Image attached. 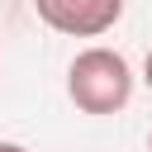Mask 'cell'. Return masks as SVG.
Masks as SVG:
<instances>
[{"mask_svg":"<svg viewBox=\"0 0 152 152\" xmlns=\"http://www.w3.org/2000/svg\"><path fill=\"white\" fill-rule=\"evenodd\" d=\"M66 95L81 114H119L133 100V71L128 57L114 48H86L66 66Z\"/></svg>","mask_w":152,"mask_h":152,"instance_id":"cell-1","label":"cell"},{"mask_svg":"<svg viewBox=\"0 0 152 152\" xmlns=\"http://www.w3.org/2000/svg\"><path fill=\"white\" fill-rule=\"evenodd\" d=\"M38 19L66 38H100L124 19V0H33Z\"/></svg>","mask_w":152,"mask_h":152,"instance_id":"cell-2","label":"cell"},{"mask_svg":"<svg viewBox=\"0 0 152 152\" xmlns=\"http://www.w3.org/2000/svg\"><path fill=\"white\" fill-rule=\"evenodd\" d=\"M142 81H147V90H152V48H147V62H142Z\"/></svg>","mask_w":152,"mask_h":152,"instance_id":"cell-3","label":"cell"},{"mask_svg":"<svg viewBox=\"0 0 152 152\" xmlns=\"http://www.w3.org/2000/svg\"><path fill=\"white\" fill-rule=\"evenodd\" d=\"M0 152H28V147H19V142H0Z\"/></svg>","mask_w":152,"mask_h":152,"instance_id":"cell-4","label":"cell"},{"mask_svg":"<svg viewBox=\"0 0 152 152\" xmlns=\"http://www.w3.org/2000/svg\"><path fill=\"white\" fill-rule=\"evenodd\" d=\"M147 152H152V133H147Z\"/></svg>","mask_w":152,"mask_h":152,"instance_id":"cell-5","label":"cell"}]
</instances>
